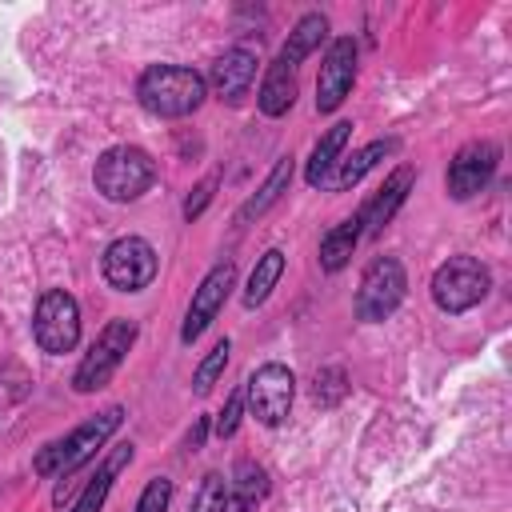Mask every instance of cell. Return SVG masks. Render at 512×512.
Wrapping results in <instances>:
<instances>
[{"mask_svg":"<svg viewBox=\"0 0 512 512\" xmlns=\"http://www.w3.org/2000/svg\"><path fill=\"white\" fill-rule=\"evenodd\" d=\"M136 96L144 104V112L160 116V120H180V116H192L204 96H208V84L196 68H184V64H152L140 72L136 80Z\"/></svg>","mask_w":512,"mask_h":512,"instance_id":"cell-1","label":"cell"},{"mask_svg":"<svg viewBox=\"0 0 512 512\" xmlns=\"http://www.w3.org/2000/svg\"><path fill=\"white\" fill-rule=\"evenodd\" d=\"M120 420H124V408L112 404V408L96 412L92 420H84L80 428H72L64 440L44 444V448L36 452V460H32L36 476H64V480H68L76 468H84V464L104 448V440L120 428Z\"/></svg>","mask_w":512,"mask_h":512,"instance_id":"cell-2","label":"cell"},{"mask_svg":"<svg viewBox=\"0 0 512 512\" xmlns=\"http://www.w3.org/2000/svg\"><path fill=\"white\" fill-rule=\"evenodd\" d=\"M92 180H96V192H100L104 200L128 204V200H140V196L152 188V180H156V160H152L144 148H136V144H116V148H108V152L96 160Z\"/></svg>","mask_w":512,"mask_h":512,"instance_id":"cell-3","label":"cell"},{"mask_svg":"<svg viewBox=\"0 0 512 512\" xmlns=\"http://www.w3.org/2000/svg\"><path fill=\"white\" fill-rule=\"evenodd\" d=\"M488 288H492V272L476 256H448L432 272V300L448 316H460V312L476 308L488 296Z\"/></svg>","mask_w":512,"mask_h":512,"instance_id":"cell-4","label":"cell"},{"mask_svg":"<svg viewBox=\"0 0 512 512\" xmlns=\"http://www.w3.org/2000/svg\"><path fill=\"white\" fill-rule=\"evenodd\" d=\"M408 292V272L396 256H376L368 260V268L360 272V288H356V320L364 324H380L388 320Z\"/></svg>","mask_w":512,"mask_h":512,"instance_id":"cell-5","label":"cell"},{"mask_svg":"<svg viewBox=\"0 0 512 512\" xmlns=\"http://www.w3.org/2000/svg\"><path fill=\"white\" fill-rule=\"evenodd\" d=\"M132 344H136V320H108V324L100 328V336L92 340V348L84 352V360L76 364L72 388H76V392H96V388H104V384L116 376V368L124 364V356H128Z\"/></svg>","mask_w":512,"mask_h":512,"instance_id":"cell-6","label":"cell"},{"mask_svg":"<svg viewBox=\"0 0 512 512\" xmlns=\"http://www.w3.org/2000/svg\"><path fill=\"white\" fill-rule=\"evenodd\" d=\"M32 336L48 356H64L80 344V304L64 288H48L32 312Z\"/></svg>","mask_w":512,"mask_h":512,"instance_id":"cell-7","label":"cell"},{"mask_svg":"<svg viewBox=\"0 0 512 512\" xmlns=\"http://www.w3.org/2000/svg\"><path fill=\"white\" fill-rule=\"evenodd\" d=\"M292 396H296V376L288 364H260L248 380H244V408L264 424V428H276L288 408H292Z\"/></svg>","mask_w":512,"mask_h":512,"instance_id":"cell-8","label":"cell"},{"mask_svg":"<svg viewBox=\"0 0 512 512\" xmlns=\"http://www.w3.org/2000/svg\"><path fill=\"white\" fill-rule=\"evenodd\" d=\"M104 280L116 292H140L156 280V248L144 236H120L104 248Z\"/></svg>","mask_w":512,"mask_h":512,"instance_id":"cell-9","label":"cell"},{"mask_svg":"<svg viewBox=\"0 0 512 512\" xmlns=\"http://www.w3.org/2000/svg\"><path fill=\"white\" fill-rule=\"evenodd\" d=\"M496 164H500V148L492 140H468L452 160H448V196L452 200H472L476 192L488 188V180L496 176Z\"/></svg>","mask_w":512,"mask_h":512,"instance_id":"cell-10","label":"cell"},{"mask_svg":"<svg viewBox=\"0 0 512 512\" xmlns=\"http://www.w3.org/2000/svg\"><path fill=\"white\" fill-rule=\"evenodd\" d=\"M352 80H356V40L352 36H336L328 44L324 64H320V76H316V112L320 116L336 112L348 100Z\"/></svg>","mask_w":512,"mask_h":512,"instance_id":"cell-11","label":"cell"},{"mask_svg":"<svg viewBox=\"0 0 512 512\" xmlns=\"http://www.w3.org/2000/svg\"><path fill=\"white\" fill-rule=\"evenodd\" d=\"M236 288V264L232 260H224V264H216L204 280H200V288L192 292V300H188V312H184V324H180V340L184 344H192L212 320H216V312L224 308V300H228V292Z\"/></svg>","mask_w":512,"mask_h":512,"instance_id":"cell-12","label":"cell"},{"mask_svg":"<svg viewBox=\"0 0 512 512\" xmlns=\"http://www.w3.org/2000/svg\"><path fill=\"white\" fill-rule=\"evenodd\" d=\"M412 184H416V168H408V164H400V168H392L388 172V180L380 184V192L360 208V220H364V236H380L384 228H388V220L396 216V208L408 200V192H412Z\"/></svg>","mask_w":512,"mask_h":512,"instance_id":"cell-13","label":"cell"},{"mask_svg":"<svg viewBox=\"0 0 512 512\" xmlns=\"http://www.w3.org/2000/svg\"><path fill=\"white\" fill-rule=\"evenodd\" d=\"M252 80H256V56H252L248 48H228V52L212 64V72H208L204 84H212V92H216L220 100L240 104V100L248 96Z\"/></svg>","mask_w":512,"mask_h":512,"instance_id":"cell-14","label":"cell"},{"mask_svg":"<svg viewBox=\"0 0 512 512\" xmlns=\"http://www.w3.org/2000/svg\"><path fill=\"white\" fill-rule=\"evenodd\" d=\"M388 152H396V140L388 136V140H372V144H364V148H356L352 156H340V164L328 172V180L320 184L324 192H348V188H356Z\"/></svg>","mask_w":512,"mask_h":512,"instance_id":"cell-15","label":"cell"},{"mask_svg":"<svg viewBox=\"0 0 512 512\" xmlns=\"http://www.w3.org/2000/svg\"><path fill=\"white\" fill-rule=\"evenodd\" d=\"M292 172H296V160L292 156H280L276 164H272V172L264 176V184L240 204V212H236V224H252L256 216H264L284 192H288V184H292Z\"/></svg>","mask_w":512,"mask_h":512,"instance_id":"cell-16","label":"cell"},{"mask_svg":"<svg viewBox=\"0 0 512 512\" xmlns=\"http://www.w3.org/2000/svg\"><path fill=\"white\" fill-rule=\"evenodd\" d=\"M324 36H328V16H324V12H304V16L296 20V28L288 32L284 48L276 52V60L288 64V68H300V60H308V56L324 44Z\"/></svg>","mask_w":512,"mask_h":512,"instance_id":"cell-17","label":"cell"},{"mask_svg":"<svg viewBox=\"0 0 512 512\" xmlns=\"http://www.w3.org/2000/svg\"><path fill=\"white\" fill-rule=\"evenodd\" d=\"M132 460V444H116L112 448V456L96 468V476H88V484H84V492L76 496V504L68 508V512H100L104 508V500H108V492H112V480L120 476V468Z\"/></svg>","mask_w":512,"mask_h":512,"instance_id":"cell-18","label":"cell"},{"mask_svg":"<svg viewBox=\"0 0 512 512\" xmlns=\"http://www.w3.org/2000/svg\"><path fill=\"white\" fill-rule=\"evenodd\" d=\"M348 136H352V124H348V120H336V124L316 140V148H312V156H308V164H304L308 188H320V184L328 180V172L340 164V152H344Z\"/></svg>","mask_w":512,"mask_h":512,"instance_id":"cell-19","label":"cell"},{"mask_svg":"<svg viewBox=\"0 0 512 512\" xmlns=\"http://www.w3.org/2000/svg\"><path fill=\"white\" fill-rule=\"evenodd\" d=\"M256 104L264 116H284L292 104H296V68L272 60L264 80H260V92H256Z\"/></svg>","mask_w":512,"mask_h":512,"instance_id":"cell-20","label":"cell"},{"mask_svg":"<svg viewBox=\"0 0 512 512\" xmlns=\"http://www.w3.org/2000/svg\"><path fill=\"white\" fill-rule=\"evenodd\" d=\"M360 236H364L360 212L348 216V220H340V224H332V228L324 232V240H320V268H324V272H340V268L352 260Z\"/></svg>","mask_w":512,"mask_h":512,"instance_id":"cell-21","label":"cell"},{"mask_svg":"<svg viewBox=\"0 0 512 512\" xmlns=\"http://www.w3.org/2000/svg\"><path fill=\"white\" fill-rule=\"evenodd\" d=\"M280 276H284V252H280V248H268V252L256 260L252 276H248V288H244V308H260V304L272 296V288L280 284Z\"/></svg>","mask_w":512,"mask_h":512,"instance_id":"cell-22","label":"cell"},{"mask_svg":"<svg viewBox=\"0 0 512 512\" xmlns=\"http://www.w3.org/2000/svg\"><path fill=\"white\" fill-rule=\"evenodd\" d=\"M232 496L244 500V504H260L268 496V472L252 460H240L236 472H232Z\"/></svg>","mask_w":512,"mask_h":512,"instance_id":"cell-23","label":"cell"},{"mask_svg":"<svg viewBox=\"0 0 512 512\" xmlns=\"http://www.w3.org/2000/svg\"><path fill=\"white\" fill-rule=\"evenodd\" d=\"M228 352H232V344H228V336H224V340H220V344H216V348L196 364V376H192L196 396H204V392L216 384V376H220V372H224V364H228Z\"/></svg>","mask_w":512,"mask_h":512,"instance_id":"cell-24","label":"cell"},{"mask_svg":"<svg viewBox=\"0 0 512 512\" xmlns=\"http://www.w3.org/2000/svg\"><path fill=\"white\" fill-rule=\"evenodd\" d=\"M344 392H348V384H344V372H340V368H320V372H316V380H312L316 404L332 408V404H340Z\"/></svg>","mask_w":512,"mask_h":512,"instance_id":"cell-25","label":"cell"},{"mask_svg":"<svg viewBox=\"0 0 512 512\" xmlns=\"http://www.w3.org/2000/svg\"><path fill=\"white\" fill-rule=\"evenodd\" d=\"M240 416H244V384L224 400V408H220V416H216V424H212V432L220 436V440H228V436H236V428H240Z\"/></svg>","mask_w":512,"mask_h":512,"instance_id":"cell-26","label":"cell"},{"mask_svg":"<svg viewBox=\"0 0 512 512\" xmlns=\"http://www.w3.org/2000/svg\"><path fill=\"white\" fill-rule=\"evenodd\" d=\"M168 500H172V480L164 476H152L136 500V512H168Z\"/></svg>","mask_w":512,"mask_h":512,"instance_id":"cell-27","label":"cell"},{"mask_svg":"<svg viewBox=\"0 0 512 512\" xmlns=\"http://www.w3.org/2000/svg\"><path fill=\"white\" fill-rule=\"evenodd\" d=\"M224 500H228L224 480H220L216 472H208V476H204V484H200V492H196L192 512H224Z\"/></svg>","mask_w":512,"mask_h":512,"instance_id":"cell-28","label":"cell"},{"mask_svg":"<svg viewBox=\"0 0 512 512\" xmlns=\"http://www.w3.org/2000/svg\"><path fill=\"white\" fill-rule=\"evenodd\" d=\"M216 184H220V176L216 172H208L192 192H188V200H184V220H196L208 204H212V196H216Z\"/></svg>","mask_w":512,"mask_h":512,"instance_id":"cell-29","label":"cell"},{"mask_svg":"<svg viewBox=\"0 0 512 512\" xmlns=\"http://www.w3.org/2000/svg\"><path fill=\"white\" fill-rule=\"evenodd\" d=\"M204 436H208V416H200V420H196V428L188 432V448H200V444H204Z\"/></svg>","mask_w":512,"mask_h":512,"instance_id":"cell-30","label":"cell"},{"mask_svg":"<svg viewBox=\"0 0 512 512\" xmlns=\"http://www.w3.org/2000/svg\"><path fill=\"white\" fill-rule=\"evenodd\" d=\"M224 512H252V504H244V500H236V496L228 492V500H224Z\"/></svg>","mask_w":512,"mask_h":512,"instance_id":"cell-31","label":"cell"}]
</instances>
